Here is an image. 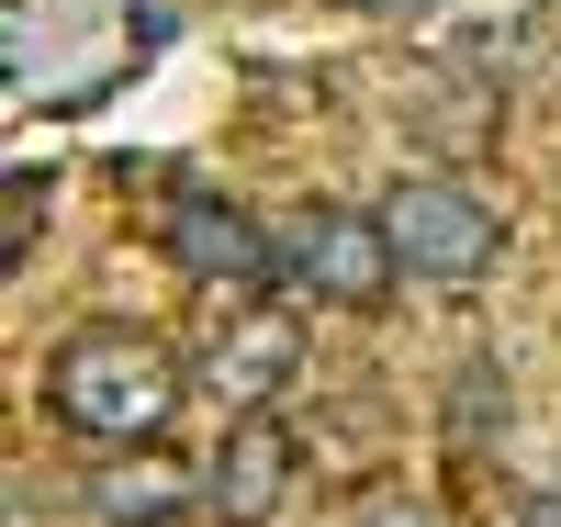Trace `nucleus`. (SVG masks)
Here are the masks:
<instances>
[{
	"label": "nucleus",
	"mask_w": 561,
	"mask_h": 527,
	"mask_svg": "<svg viewBox=\"0 0 561 527\" xmlns=\"http://www.w3.org/2000/svg\"><path fill=\"white\" fill-rule=\"evenodd\" d=\"M348 12H382V23H427V12H449V0H348Z\"/></svg>",
	"instance_id": "9d476101"
},
{
	"label": "nucleus",
	"mask_w": 561,
	"mask_h": 527,
	"mask_svg": "<svg viewBox=\"0 0 561 527\" xmlns=\"http://www.w3.org/2000/svg\"><path fill=\"white\" fill-rule=\"evenodd\" d=\"M348 527H438V505H415V494H370Z\"/></svg>",
	"instance_id": "1a4fd4ad"
},
{
	"label": "nucleus",
	"mask_w": 561,
	"mask_h": 527,
	"mask_svg": "<svg viewBox=\"0 0 561 527\" xmlns=\"http://www.w3.org/2000/svg\"><path fill=\"white\" fill-rule=\"evenodd\" d=\"M280 303H325V314H370L393 293V236L382 214H348V203H304V214H280Z\"/></svg>",
	"instance_id": "f03ea898"
},
{
	"label": "nucleus",
	"mask_w": 561,
	"mask_h": 527,
	"mask_svg": "<svg viewBox=\"0 0 561 527\" xmlns=\"http://www.w3.org/2000/svg\"><path fill=\"white\" fill-rule=\"evenodd\" d=\"M293 370H304V325H293V303L225 314V337H214V393H225V404L270 415L280 393H293Z\"/></svg>",
	"instance_id": "39448f33"
},
{
	"label": "nucleus",
	"mask_w": 561,
	"mask_h": 527,
	"mask_svg": "<svg viewBox=\"0 0 561 527\" xmlns=\"http://www.w3.org/2000/svg\"><path fill=\"white\" fill-rule=\"evenodd\" d=\"M517 527H561V494H539V505H517Z\"/></svg>",
	"instance_id": "9b49d317"
},
{
	"label": "nucleus",
	"mask_w": 561,
	"mask_h": 527,
	"mask_svg": "<svg viewBox=\"0 0 561 527\" xmlns=\"http://www.w3.org/2000/svg\"><path fill=\"white\" fill-rule=\"evenodd\" d=\"M280 494H293V438H280V415H237L225 449H214V471H203V505L225 527H259Z\"/></svg>",
	"instance_id": "423d86ee"
},
{
	"label": "nucleus",
	"mask_w": 561,
	"mask_h": 527,
	"mask_svg": "<svg viewBox=\"0 0 561 527\" xmlns=\"http://www.w3.org/2000/svg\"><path fill=\"white\" fill-rule=\"evenodd\" d=\"M382 236H393V259H404L415 280H483L494 248H505L494 203H483V191H460V180H393Z\"/></svg>",
	"instance_id": "7ed1b4c3"
},
{
	"label": "nucleus",
	"mask_w": 561,
	"mask_h": 527,
	"mask_svg": "<svg viewBox=\"0 0 561 527\" xmlns=\"http://www.w3.org/2000/svg\"><path fill=\"white\" fill-rule=\"evenodd\" d=\"M158 236H169V259L192 270V280H214V293H270V280H280V236H270L248 203L203 191V180H180V191H169Z\"/></svg>",
	"instance_id": "20e7f679"
},
{
	"label": "nucleus",
	"mask_w": 561,
	"mask_h": 527,
	"mask_svg": "<svg viewBox=\"0 0 561 527\" xmlns=\"http://www.w3.org/2000/svg\"><path fill=\"white\" fill-rule=\"evenodd\" d=\"M34 214H45V169H12V180H0V259H34Z\"/></svg>",
	"instance_id": "6e6552de"
},
{
	"label": "nucleus",
	"mask_w": 561,
	"mask_h": 527,
	"mask_svg": "<svg viewBox=\"0 0 561 527\" xmlns=\"http://www.w3.org/2000/svg\"><path fill=\"white\" fill-rule=\"evenodd\" d=\"M45 415L79 426L102 449H135L180 415V359L147 337V325H79V337L45 359Z\"/></svg>",
	"instance_id": "f257e3e1"
},
{
	"label": "nucleus",
	"mask_w": 561,
	"mask_h": 527,
	"mask_svg": "<svg viewBox=\"0 0 561 527\" xmlns=\"http://www.w3.org/2000/svg\"><path fill=\"white\" fill-rule=\"evenodd\" d=\"M90 505H102L113 527H169L180 505H192V483H180L169 460L135 449V460H102V471H90Z\"/></svg>",
	"instance_id": "0eeeda50"
}]
</instances>
